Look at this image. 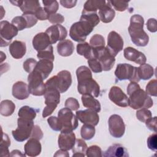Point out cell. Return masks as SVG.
I'll return each instance as SVG.
<instances>
[{"label": "cell", "mask_w": 157, "mask_h": 157, "mask_svg": "<svg viewBox=\"0 0 157 157\" xmlns=\"http://www.w3.org/2000/svg\"><path fill=\"white\" fill-rule=\"evenodd\" d=\"M144 19L139 15L135 14L130 18L128 32L132 42L137 46L145 47L149 41V37L144 30Z\"/></svg>", "instance_id": "cell-1"}, {"label": "cell", "mask_w": 157, "mask_h": 157, "mask_svg": "<svg viewBox=\"0 0 157 157\" xmlns=\"http://www.w3.org/2000/svg\"><path fill=\"white\" fill-rule=\"evenodd\" d=\"M128 95V105L133 109H148L153 105L152 99L140 87L136 88Z\"/></svg>", "instance_id": "cell-2"}, {"label": "cell", "mask_w": 157, "mask_h": 157, "mask_svg": "<svg viewBox=\"0 0 157 157\" xmlns=\"http://www.w3.org/2000/svg\"><path fill=\"white\" fill-rule=\"evenodd\" d=\"M45 86L58 90L60 93L66 92L72 84L71 72L66 70L59 72L56 75L52 77L45 82Z\"/></svg>", "instance_id": "cell-3"}, {"label": "cell", "mask_w": 157, "mask_h": 157, "mask_svg": "<svg viewBox=\"0 0 157 157\" xmlns=\"http://www.w3.org/2000/svg\"><path fill=\"white\" fill-rule=\"evenodd\" d=\"M94 26L89 22L80 20L72 25L69 30V36L72 39L78 42H83L86 37L93 31Z\"/></svg>", "instance_id": "cell-4"}, {"label": "cell", "mask_w": 157, "mask_h": 157, "mask_svg": "<svg viewBox=\"0 0 157 157\" xmlns=\"http://www.w3.org/2000/svg\"><path fill=\"white\" fill-rule=\"evenodd\" d=\"M61 132H69L75 130L78 126V119L72 110L65 107L58 113Z\"/></svg>", "instance_id": "cell-5"}, {"label": "cell", "mask_w": 157, "mask_h": 157, "mask_svg": "<svg viewBox=\"0 0 157 157\" xmlns=\"http://www.w3.org/2000/svg\"><path fill=\"white\" fill-rule=\"evenodd\" d=\"M115 75L118 80H128L130 82H139L140 79L137 67L127 63H120L117 66Z\"/></svg>", "instance_id": "cell-6"}, {"label": "cell", "mask_w": 157, "mask_h": 157, "mask_svg": "<svg viewBox=\"0 0 157 157\" xmlns=\"http://www.w3.org/2000/svg\"><path fill=\"white\" fill-rule=\"evenodd\" d=\"M44 98L46 106L43 110L42 117L45 118L50 115L55 110L58 104H59L60 93L55 88L46 87Z\"/></svg>", "instance_id": "cell-7"}, {"label": "cell", "mask_w": 157, "mask_h": 157, "mask_svg": "<svg viewBox=\"0 0 157 157\" xmlns=\"http://www.w3.org/2000/svg\"><path fill=\"white\" fill-rule=\"evenodd\" d=\"M17 129L12 131V134L17 141L23 142L31 136L34 126L33 120H26L19 117L17 120Z\"/></svg>", "instance_id": "cell-8"}, {"label": "cell", "mask_w": 157, "mask_h": 157, "mask_svg": "<svg viewBox=\"0 0 157 157\" xmlns=\"http://www.w3.org/2000/svg\"><path fill=\"white\" fill-rule=\"evenodd\" d=\"M42 75L37 71L34 70L28 77L29 93L34 96L44 95L46 91L45 84L44 83Z\"/></svg>", "instance_id": "cell-9"}, {"label": "cell", "mask_w": 157, "mask_h": 157, "mask_svg": "<svg viewBox=\"0 0 157 157\" xmlns=\"http://www.w3.org/2000/svg\"><path fill=\"white\" fill-rule=\"evenodd\" d=\"M94 49V56L101 64L102 71H110L115 63V56L110 52L107 47Z\"/></svg>", "instance_id": "cell-10"}, {"label": "cell", "mask_w": 157, "mask_h": 157, "mask_svg": "<svg viewBox=\"0 0 157 157\" xmlns=\"http://www.w3.org/2000/svg\"><path fill=\"white\" fill-rule=\"evenodd\" d=\"M18 33V29L13 25L6 20L1 21L0 22L1 47L7 46Z\"/></svg>", "instance_id": "cell-11"}, {"label": "cell", "mask_w": 157, "mask_h": 157, "mask_svg": "<svg viewBox=\"0 0 157 157\" xmlns=\"http://www.w3.org/2000/svg\"><path fill=\"white\" fill-rule=\"evenodd\" d=\"M77 90L82 95L88 94L98 98L100 93V86L92 78H88L78 82Z\"/></svg>", "instance_id": "cell-12"}, {"label": "cell", "mask_w": 157, "mask_h": 157, "mask_svg": "<svg viewBox=\"0 0 157 157\" xmlns=\"http://www.w3.org/2000/svg\"><path fill=\"white\" fill-rule=\"evenodd\" d=\"M109 131L115 138L121 137L125 132V124L123 118L118 115H112L108 121Z\"/></svg>", "instance_id": "cell-13"}, {"label": "cell", "mask_w": 157, "mask_h": 157, "mask_svg": "<svg viewBox=\"0 0 157 157\" xmlns=\"http://www.w3.org/2000/svg\"><path fill=\"white\" fill-rule=\"evenodd\" d=\"M123 39L118 33L114 31L109 33L107 37V47L115 57L123 50Z\"/></svg>", "instance_id": "cell-14"}, {"label": "cell", "mask_w": 157, "mask_h": 157, "mask_svg": "<svg viewBox=\"0 0 157 157\" xmlns=\"http://www.w3.org/2000/svg\"><path fill=\"white\" fill-rule=\"evenodd\" d=\"M76 117L82 123L93 126H96L99 121L98 112L90 109L77 111Z\"/></svg>", "instance_id": "cell-15"}, {"label": "cell", "mask_w": 157, "mask_h": 157, "mask_svg": "<svg viewBox=\"0 0 157 157\" xmlns=\"http://www.w3.org/2000/svg\"><path fill=\"white\" fill-rule=\"evenodd\" d=\"M109 98L112 102L118 106L121 107L128 106V97L118 86L111 87L109 93Z\"/></svg>", "instance_id": "cell-16"}, {"label": "cell", "mask_w": 157, "mask_h": 157, "mask_svg": "<svg viewBox=\"0 0 157 157\" xmlns=\"http://www.w3.org/2000/svg\"><path fill=\"white\" fill-rule=\"evenodd\" d=\"M45 33L48 35L52 44L64 40L67 35V29L61 25H53L48 27Z\"/></svg>", "instance_id": "cell-17"}, {"label": "cell", "mask_w": 157, "mask_h": 157, "mask_svg": "<svg viewBox=\"0 0 157 157\" xmlns=\"http://www.w3.org/2000/svg\"><path fill=\"white\" fill-rule=\"evenodd\" d=\"M13 5L20 8L23 13H35L36 10L40 7V2L37 0L29 1H10Z\"/></svg>", "instance_id": "cell-18"}, {"label": "cell", "mask_w": 157, "mask_h": 157, "mask_svg": "<svg viewBox=\"0 0 157 157\" xmlns=\"http://www.w3.org/2000/svg\"><path fill=\"white\" fill-rule=\"evenodd\" d=\"M75 135L71 131L69 132H61L58 136V143L60 149L69 150L72 148L75 142Z\"/></svg>", "instance_id": "cell-19"}, {"label": "cell", "mask_w": 157, "mask_h": 157, "mask_svg": "<svg viewBox=\"0 0 157 157\" xmlns=\"http://www.w3.org/2000/svg\"><path fill=\"white\" fill-rule=\"evenodd\" d=\"M124 56L126 59L140 65L145 63L147 61L146 56L142 52L131 47H128L124 49Z\"/></svg>", "instance_id": "cell-20"}, {"label": "cell", "mask_w": 157, "mask_h": 157, "mask_svg": "<svg viewBox=\"0 0 157 157\" xmlns=\"http://www.w3.org/2000/svg\"><path fill=\"white\" fill-rule=\"evenodd\" d=\"M51 45L50 37L45 32L39 33L33 37V45L37 52L47 48Z\"/></svg>", "instance_id": "cell-21"}, {"label": "cell", "mask_w": 157, "mask_h": 157, "mask_svg": "<svg viewBox=\"0 0 157 157\" xmlns=\"http://www.w3.org/2000/svg\"><path fill=\"white\" fill-rule=\"evenodd\" d=\"M12 93L13 96L19 100L28 98L30 94L28 85L22 81H18L13 85Z\"/></svg>", "instance_id": "cell-22"}, {"label": "cell", "mask_w": 157, "mask_h": 157, "mask_svg": "<svg viewBox=\"0 0 157 157\" xmlns=\"http://www.w3.org/2000/svg\"><path fill=\"white\" fill-rule=\"evenodd\" d=\"M25 153L29 156H36L40 155L42 150L39 140L31 137L24 146Z\"/></svg>", "instance_id": "cell-23"}, {"label": "cell", "mask_w": 157, "mask_h": 157, "mask_svg": "<svg viewBox=\"0 0 157 157\" xmlns=\"http://www.w3.org/2000/svg\"><path fill=\"white\" fill-rule=\"evenodd\" d=\"M102 156L104 157H127L129 156V154L124 146L119 144H115L110 146L104 151Z\"/></svg>", "instance_id": "cell-24"}, {"label": "cell", "mask_w": 157, "mask_h": 157, "mask_svg": "<svg viewBox=\"0 0 157 157\" xmlns=\"http://www.w3.org/2000/svg\"><path fill=\"white\" fill-rule=\"evenodd\" d=\"M99 17L101 21L105 23L111 22L115 16V10L112 9L109 1L99 9Z\"/></svg>", "instance_id": "cell-25"}, {"label": "cell", "mask_w": 157, "mask_h": 157, "mask_svg": "<svg viewBox=\"0 0 157 157\" xmlns=\"http://www.w3.org/2000/svg\"><path fill=\"white\" fill-rule=\"evenodd\" d=\"M26 52V44L22 41L14 40L9 46V52L15 59H20L23 57Z\"/></svg>", "instance_id": "cell-26"}, {"label": "cell", "mask_w": 157, "mask_h": 157, "mask_svg": "<svg viewBox=\"0 0 157 157\" xmlns=\"http://www.w3.org/2000/svg\"><path fill=\"white\" fill-rule=\"evenodd\" d=\"M53 68V61L48 59H42L37 62L34 70L38 71L42 75L44 79L45 80L51 73Z\"/></svg>", "instance_id": "cell-27"}, {"label": "cell", "mask_w": 157, "mask_h": 157, "mask_svg": "<svg viewBox=\"0 0 157 157\" xmlns=\"http://www.w3.org/2000/svg\"><path fill=\"white\" fill-rule=\"evenodd\" d=\"M74 51V45L72 42L69 39L60 41L57 45V52L62 56H71Z\"/></svg>", "instance_id": "cell-28"}, {"label": "cell", "mask_w": 157, "mask_h": 157, "mask_svg": "<svg viewBox=\"0 0 157 157\" xmlns=\"http://www.w3.org/2000/svg\"><path fill=\"white\" fill-rule=\"evenodd\" d=\"M82 102L83 105L88 109L93 110L96 112H99L101 111V104L98 100L94 98L93 96L88 94L82 95Z\"/></svg>", "instance_id": "cell-29"}, {"label": "cell", "mask_w": 157, "mask_h": 157, "mask_svg": "<svg viewBox=\"0 0 157 157\" xmlns=\"http://www.w3.org/2000/svg\"><path fill=\"white\" fill-rule=\"evenodd\" d=\"M77 52L78 55L83 56L87 59L94 57V49L88 42L78 44L77 45Z\"/></svg>", "instance_id": "cell-30"}, {"label": "cell", "mask_w": 157, "mask_h": 157, "mask_svg": "<svg viewBox=\"0 0 157 157\" xmlns=\"http://www.w3.org/2000/svg\"><path fill=\"white\" fill-rule=\"evenodd\" d=\"M88 148L86 142L81 139H77L75 144L72 147V156H81L84 157Z\"/></svg>", "instance_id": "cell-31"}, {"label": "cell", "mask_w": 157, "mask_h": 157, "mask_svg": "<svg viewBox=\"0 0 157 157\" xmlns=\"http://www.w3.org/2000/svg\"><path fill=\"white\" fill-rule=\"evenodd\" d=\"M137 69L140 79L144 80H148L151 78L154 74V69L149 64L144 63L141 64L139 67H137Z\"/></svg>", "instance_id": "cell-32"}, {"label": "cell", "mask_w": 157, "mask_h": 157, "mask_svg": "<svg viewBox=\"0 0 157 157\" xmlns=\"http://www.w3.org/2000/svg\"><path fill=\"white\" fill-rule=\"evenodd\" d=\"M37 111V110L29 106L24 105L19 109L18 115L20 118L24 120L32 121L36 118Z\"/></svg>", "instance_id": "cell-33"}, {"label": "cell", "mask_w": 157, "mask_h": 157, "mask_svg": "<svg viewBox=\"0 0 157 157\" xmlns=\"http://www.w3.org/2000/svg\"><path fill=\"white\" fill-rule=\"evenodd\" d=\"M106 4L105 1L89 0L85 2L83 11L85 12H96L101 7Z\"/></svg>", "instance_id": "cell-34"}, {"label": "cell", "mask_w": 157, "mask_h": 157, "mask_svg": "<svg viewBox=\"0 0 157 157\" xmlns=\"http://www.w3.org/2000/svg\"><path fill=\"white\" fill-rule=\"evenodd\" d=\"M15 109V104L10 100H4L0 104V113L2 115L9 117L12 115Z\"/></svg>", "instance_id": "cell-35"}, {"label": "cell", "mask_w": 157, "mask_h": 157, "mask_svg": "<svg viewBox=\"0 0 157 157\" xmlns=\"http://www.w3.org/2000/svg\"><path fill=\"white\" fill-rule=\"evenodd\" d=\"M10 145V140L7 134L2 132L1 142L0 144V156H10L9 147Z\"/></svg>", "instance_id": "cell-36"}, {"label": "cell", "mask_w": 157, "mask_h": 157, "mask_svg": "<svg viewBox=\"0 0 157 157\" xmlns=\"http://www.w3.org/2000/svg\"><path fill=\"white\" fill-rule=\"evenodd\" d=\"M80 20H85L89 22L94 27L96 26L100 21L99 15L96 12H85L82 11Z\"/></svg>", "instance_id": "cell-37"}, {"label": "cell", "mask_w": 157, "mask_h": 157, "mask_svg": "<svg viewBox=\"0 0 157 157\" xmlns=\"http://www.w3.org/2000/svg\"><path fill=\"white\" fill-rule=\"evenodd\" d=\"M96 130L94 126L84 124L80 129V134L84 140H90L95 135Z\"/></svg>", "instance_id": "cell-38"}, {"label": "cell", "mask_w": 157, "mask_h": 157, "mask_svg": "<svg viewBox=\"0 0 157 157\" xmlns=\"http://www.w3.org/2000/svg\"><path fill=\"white\" fill-rule=\"evenodd\" d=\"M76 75L77 82L85 78H92V74L90 69L85 66H81L77 68L76 71Z\"/></svg>", "instance_id": "cell-39"}, {"label": "cell", "mask_w": 157, "mask_h": 157, "mask_svg": "<svg viewBox=\"0 0 157 157\" xmlns=\"http://www.w3.org/2000/svg\"><path fill=\"white\" fill-rule=\"evenodd\" d=\"M42 3L44 6V9L48 13V15H52L56 13L59 8V4L57 1H42Z\"/></svg>", "instance_id": "cell-40"}, {"label": "cell", "mask_w": 157, "mask_h": 157, "mask_svg": "<svg viewBox=\"0 0 157 157\" xmlns=\"http://www.w3.org/2000/svg\"><path fill=\"white\" fill-rule=\"evenodd\" d=\"M105 42L104 37L98 34L93 35L90 40V45L93 48H98L105 47Z\"/></svg>", "instance_id": "cell-41"}, {"label": "cell", "mask_w": 157, "mask_h": 157, "mask_svg": "<svg viewBox=\"0 0 157 157\" xmlns=\"http://www.w3.org/2000/svg\"><path fill=\"white\" fill-rule=\"evenodd\" d=\"M37 56L40 59H48L53 62L55 59V56L53 54V48L52 45H50L47 48L38 52Z\"/></svg>", "instance_id": "cell-42"}, {"label": "cell", "mask_w": 157, "mask_h": 157, "mask_svg": "<svg viewBox=\"0 0 157 157\" xmlns=\"http://www.w3.org/2000/svg\"><path fill=\"white\" fill-rule=\"evenodd\" d=\"M11 23L13 25L18 31H21L25 28H28V23L26 20L23 15L14 17L12 19Z\"/></svg>", "instance_id": "cell-43"}, {"label": "cell", "mask_w": 157, "mask_h": 157, "mask_svg": "<svg viewBox=\"0 0 157 157\" xmlns=\"http://www.w3.org/2000/svg\"><path fill=\"white\" fill-rule=\"evenodd\" d=\"M137 118L142 123H145L148 119L152 117L151 111L147 109H141L136 112Z\"/></svg>", "instance_id": "cell-44"}, {"label": "cell", "mask_w": 157, "mask_h": 157, "mask_svg": "<svg viewBox=\"0 0 157 157\" xmlns=\"http://www.w3.org/2000/svg\"><path fill=\"white\" fill-rule=\"evenodd\" d=\"M86 155L88 157H101L102 156L101 148L98 145H91L87 148Z\"/></svg>", "instance_id": "cell-45"}, {"label": "cell", "mask_w": 157, "mask_h": 157, "mask_svg": "<svg viewBox=\"0 0 157 157\" xmlns=\"http://www.w3.org/2000/svg\"><path fill=\"white\" fill-rule=\"evenodd\" d=\"M112 6L115 10L119 12H123L126 10L128 7L129 1H109Z\"/></svg>", "instance_id": "cell-46"}, {"label": "cell", "mask_w": 157, "mask_h": 157, "mask_svg": "<svg viewBox=\"0 0 157 157\" xmlns=\"http://www.w3.org/2000/svg\"><path fill=\"white\" fill-rule=\"evenodd\" d=\"M88 64L90 67V69H91V70L93 72L99 73L102 71L101 64L96 58H93L88 59Z\"/></svg>", "instance_id": "cell-47"}, {"label": "cell", "mask_w": 157, "mask_h": 157, "mask_svg": "<svg viewBox=\"0 0 157 157\" xmlns=\"http://www.w3.org/2000/svg\"><path fill=\"white\" fill-rule=\"evenodd\" d=\"M145 92L148 95L156 96L157 95V81L156 79L150 80L146 86Z\"/></svg>", "instance_id": "cell-48"}, {"label": "cell", "mask_w": 157, "mask_h": 157, "mask_svg": "<svg viewBox=\"0 0 157 157\" xmlns=\"http://www.w3.org/2000/svg\"><path fill=\"white\" fill-rule=\"evenodd\" d=\"M37 63V61L36 59L32 58H28L23 63V69L26 72L31 73L34 70Z\"/></svg>", "instance_id": "cell-49"}, {"label": "cell", "mask_w": 157, "mask_h": 157, "mask_svg": "<svg viewBox=\"0 0 157 157\" xmlns=\"http://www.w3.org/2000/svg\"><path fill=\"white\" fill-rule=\"evenodd\" d=\"M65 107L71 110H77L79 107L80 104L77 99L74 98H67L64 104Z\"/></svg>", "instance_id": "cell-50"}, {"label": "cell", "mask_w": 157, "mask_h": 157, "mask_svg": "<svg viewBox=\"0 0 157 157\" xmlns=\"http://www.w3.org/2000/svg\"><path fill=\"white\" fill-rule=\"evenodd\" d=\"M47 122L50 128L55 131H60L61 128L58 118L56 117L52 116L47 119Z\"/></svg>", "instance_id": "cell-51"}, {"label": "cell", "mask_w": 157, "mask_h": 157, "mask_svg": "<svg viewBox=\"0 0 157 157\" xmlns=\"http://www.w3.org/2000/svg\"><path fill=\"white\" fill-rule=\"evenodd\" d=\"M157 136L156 132L151 134L147 139V146L149 149L156 151L157 148Z\"/></svg>", "instance_id": "cell-52"}, {"label": "cell", "mask_w": 157, "mask_h": 157, "mask_svg": "<svg viewBox=\"0 0 157 157\" xmlns=\"http://www.w3.org/2000/svg\"><path fill=\"white\" fill-rule=\"evenodd\" d=\"M49 22L53 25H60L64 21V17L60 13H53L49 15L48 18Z\"/></svg>", "instance_id": "cell-53"}, {"label": "cell", "mask_w": 157, "mask_h": 157, "mask_svg": "<svg viewBox=\"0 0 157 157\" xmlns=\"http://www.w3.org/2000/svg\"><path fill=\"white\" fill-rule=\"evenodd\" d=\"M22 15L26 20L28 23V28L33 27L37 22V18L34 13H23Z\"/></svg>", "instance_id": "cell-54"}, {"label": "cell", "mask_w": 157, "mask_h": 157, "mask_svg": "<svg viewBox=\"0 0 157 157\" xmlns=\"http://www.w3.org/2000/svg\"><path fill=\"white\" fill-rule=\"evenodd\" d=\"M35 15L37 17V20H48V17H49V15L48 13L45 11V10L44 9V7H39L36 12H35Z\"/></svg>", "instance_id": "cell-55"}, {"label": "cell", "mask_w": 157, "mask_h": 157, "mask_svg": "<svg viewBox=\"0 0 157 157\" xmlns=\"http://www.w3.org/2000/svg\"><path fill=\"white\" fill-rule=\"evenodd\" d=\"M147 127L155 132H156V117H151L145 122Z\"/></svg>", "instance_id": "cell-56"}, {"label": "cell", "mask_w": 157, "mask_h": 157, "mask_svg": "<svg viewBox=\"0 0 157 157\" xmlns=\"http://www.w3.org/2000/svg\"><path fill=\"white\" fill-rule=\"evenodd\" d=\"M147 29L151 32L155 33L157 31V22L155 18H149L147 22Z\"/></svg>", "instance_id": "cell-57"}, {"label": "cell", "mask_w": 157, "mask_h": 157, "mask_svg": "<svg viewBox=\"0 0 157 157\" xmlns=\"http://www.w3.org/2000/svg\"><path fill=\"white\" fill-rule=\"evenodd\" d=\"M31 137H33L38 140L42 139V138L43 137V132L39 126L37 125L34 126Z\"/></svg>", "instance_id": "cell-58"}, {"label": "cell", "mask_w": 157, "mask_h": 157, "mask_svg": "<svg viewBox=\"0 0 157 157\" xmlns=\"http://www.w3.org/2000/svg\"><path fill=\"white\" fill-rule=\"evenodd\" d=\"M77 1L76 0H61L60 1V4L62 5L63 7H66V8H72L74 7Z\"/></svg>", "instance_id": "cell-59"}, {"label": "cell", "mask_w": 157, "mask_h": 157, "mask_svg": "<svg viewBox=\"0 0 157 157\" xmlns=\"http://www.w3.org/2000/svg\"><path fill=\"white\" fill-rule=\"evenodd\" d=\"M54 156H69V154L66 150L60 149L56 152V153L54 155Z\"/></svg>", "instance_id": "cell-60"}, {"label": "cell", "mask_w": 157, "mask_h": 157, "mask_svg": "<svg viewBox=\"0 0 157 157\" xmlns=\"http://www.w3.org/2000/svg\"><path fill=\"white\" fill-rule=\"evenodd\" d=\"M25 154L21 153V152L18 150H15L11 151V153L10 154V156H25Z\"/></svg>", "instance_id": "cell-61"}]
</instances>
